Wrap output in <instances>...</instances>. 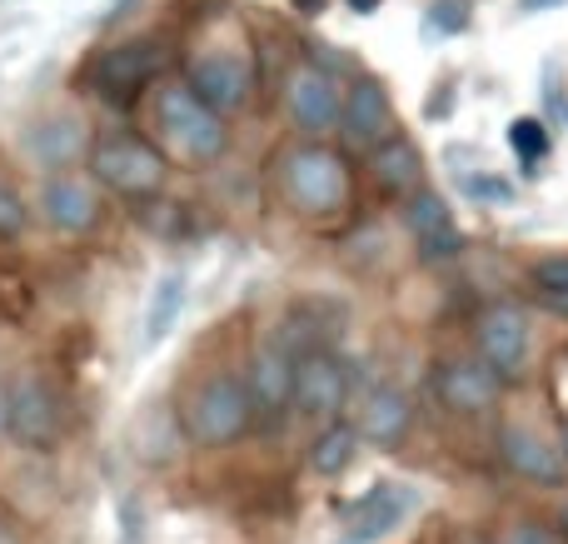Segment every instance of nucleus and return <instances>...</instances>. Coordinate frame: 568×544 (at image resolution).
Masks as SVG:
<instances>
[{"mask_svg": "<svg viewBox=\"0 0 568 544\" xmlns=\"http://www.w3.org/2000/svg\"><path fill=\"white\" fill-rule=\"evenodd\" d=\"M499 385L504 380L489 375L479 360H444L434 370V395L454 415H484V410H494L499 405Z\"/></svg>", "mask_w": 568, "mask_h": 544, "instance_id": "nucleus-12", "label": "nucleus"}, {"mask_svg": "<svg viewBox=\"0 0 568 544\" xmlns=\"http://www.w3.org/2000/svg\"><path fill=\"white\" fill-rule=\"evenodd\" d=\"M568 0H519V16H544V10H559Z\"/></svg>", "mask_w": 568, "mask_h": 544, "instance_id": "nucleus-29", "label": "nucleus"}, {"mask_svg": "<svg viewBox=\"0 0 568 544\" xmlns=\"http://www.w3.org/2000/svg\"><path fill=\"white\" fill-rule=\"evenodd\" d=\"M499 460L519 480H529V485H564V475H568L559 450H554L544 435L524 430V425H504L499 430Z\"/></svg>", "mask_w": 568, "mask_h": 544, "instance_id": "nucleus-17", "label": "nucleus"}, {"mask_svg": "<svg viewBox=\"0 0 568 544\" xmlns=\"http://www.w3.org/2000/svg\"><path fill=\"white\" fill-rule=\"evenodd\" d=\"M534 290H539L544 300H559V305H568V255H549L539 260V265L529 270Z\"/></svg>", "mask_w": 568, "mask_h": 544, "instance_id": "nucleus-23", "label": "nucleus"}, {"mask_svg": "<svg viewBox=\"0 0 568 544\" xmlns=\"http://www.w3.org/2000/svg\"><path fill=\"white\" fill-rule=\"evenodd\" d=\"M374 180H379V190H389V195H414L424 180V155L419 145H409V140H384L379 150H374Z\"/></svg>", "mask_w": 568, "mask_h": 544, "instance_id": "nucleus-19", "label": "nucleus"}, {"mask_svg": "<svg viewBox=\"0 0 568 544\" xmlns=\"http://www.w3.org/2000/svg\"><path fill=\"white\" fill-rule=\"evenodd\" d=\"M509 140H514V150H519V160L524 165H534V160H544V150H549V135H544V125L539 120H514V130H509Z\"/></svg>", "mask_w": 568, "mask_h": 544, "instance_id": "nucleus-24", "label": "nucleus"}, {"mask_svg": "<svg viewBox=\"0 0 568 544\" xmlns=\"http://www.w3.org/2000/svg\"><path fill=\"white\" fill-rule=\"evenodd\" d=\"M284 105L300 130H329L339 120V85L320 66H294L284 80Z\"/></svg>", "mask_w": 568, "mask_h": 544, "instance_id": "nucleus-15", "label": "nucleus"}, {"mask_svg": "<svg viewBox=\"0 0 568 544\" xmlns=\"http://www.w3.org/2000/svg\"><path fill=\"white\" fill-rule=\"evenodd\" d=\"M180 315H185V275H180V270H165V275L155 280V290H150V305H145V350H155L160 340L180 325Z\"/></svg>", "mask_w": 568, "mask_h": 544, "instance_id": "nucleus-20", "label": "nucleus"}, {"mask_svg": "<svg viewBox=\"0 0 568 544\" xmlns=\"http://www.w3.org/2000/svg\"><path fill=\"white\" fill-rule=\"evenodd\" d=\"M464 190H469V195H479V200H509L514 195L499 175H469V180H464Z\"/></svg>", "mask_w": 568, "mask_h": 544, "instance_id": "nucleus-27", "label": "nucleus"}, {"mask_svg": "<svg viewBox=\"0 0 568 544\" xmlns=\"http://www.w3.org/2000/svg\"><path fill=\"white\" fill-rule=\"evenodd\" d=\"M6 420L0 425L10 430V440L26 450H55L60 435H65V400L55 395V385L40 375H16L6 390Z\"/></svg>", "mask_w": 568, "mask_h": 544, "instance_id": "nucleus-5", "label": "nucleus"}, {"mask_svg": "<svg viewBox=\"0 0 568 544\" xmlns=\"http://www.w3.org/2000/svg\"><path fill=\"white\" fill-rule=\"evenodd\" d=\"M0 420H6V400H0Z\"/></svg>", "mask_w": 568, "mask_h": 544, "instance_id": "nucleus-33", "label": "nucleus"}, {"mask_svg": "<svg viewBox=\"0 0 568 544\" xmlns=\"http://www.w3.org/2000/svg\"><path fill=\"white\" fill-rule=\"evenodd\" d=\"M354 445H359L354 425H329L320 440H314V450H310V470H314V475H324V480L344 475V470H349V460H354Z\"/></svg>", "mask_w": 568, "mask_h": 544, "instance_id": "nucleus-21", "label": "nucleus"}, {"mask_svg": "<svg viewBox=\"0 0 568 544\" xmlns=\"http://www.w3.org/2000/svg\"><path fill=\"white\" fill-rule=\"evenodd\" d=\"M559 455H564V465H568V425H564V445H559Z\"/></svg>", "mask_w": 568, "mask_h": 544, "instance_id": "nucleus-32", "label": "nucleus"}, {"mask_svg": "<svg viewBox=\"0 0 568 544\" xmlns=\"http://www.w3.org/2000/svg\"><path fill=\"white\" fill-rule=\"evenodd\" d=\"M90 170H95L100 185L125 200L160 195V185H165V175H170L165 155L140 135H100L95 145H90Z\"/></svg>", "mask_w": 568, "mask_h": 544, "instance_id": "nucleus-4", "label": "nucleus"}, {"mask_svg": "<svg viewBox=\"0 0 568 544\" xmlns=\"http://www.w3.org/2000/svg\"><path fill=\"white\" fill-rule=\"evenodd\" d=\"M155 130H160V140H165L170 155L185 160V165H210V160H220V155H225V145H230L225 120L210 115V110L200 105L185 85L160 90Z\"/></svg>", "mask_w": 568, "mask_h": 544, "instance_id": "nucleus-1", "label": "nucleus"}, {"mask_svg": "<svg viewBox=\"0 0 568 544\" xmlns=\"http://www.w3.org/2000/svg\"><path fill=\"white\" fill-rule=\"evenodd\" d=\"M409 425H414L409 395H404L399 385H379V390H369V395H364L354 435H364L369 445H399V440L409 435Z\"/></svg>", "mask_w": 568, "mask_h": 544, "instance_id": "nucleus-18", "label": "nucleus"}, {"mask_svg": "<svg viewBox=\"0 0 568 544\" xmlns=\"http://www.w3.org/2000/svg\"><path fill=\"white\" fill-rule=\"evenodd\" d=\"M0 544H26V540H20V530H16V525H10V520H6V515H0Z\"/></svg>", "mask_w": 568, "mask_h": 544, "instance_id": "nucleus-30", "label": "nucleus"}, {"mask_svg": "<svg viewBox=\"0 0 568 544\" xmlns=\"http://www.w3.org/2000/svg\"><path fill=\"white\" fill-rule=\"evenodd\" d=\"M349 10H359V16H369V10H379V0H349Z\"/></svg>", "mask_w": 568, "mask_h": 544, "instance_id": "nucleus-31", "label": "nucleus"}, {"mask_svg": "<svg viewBox=\"0 0 568 544\" xmlns=\"http://www.w3.org/2000/svg\"><path fill=\"white\" fill-rule=\"evenodd\" d=\"M404 220H409V235L424 260H454L464 250L459 220H454V210L444 205V195H434V190H414Z\"/></svg>", "mask_w": 568, "mask_h": 544, "instance_id": "nucleus-14", "label": "nucleus"}, {"mask_svg": "<svg viewBox=\"0 0 568 544\" xmlns=\"http://www.w3.org/2000/svg\"><path fill=\"white\" fill-rule=\"evenodd\" d=\"M280 185L294 210L329 215V210H339L349 200V165L329 145H294L280 160Z\"/></svg>", "mask_w": 568, "mask_h": 544, "instance_id": "nucleus-2", "label": "nucleus"}, {"mask_svg": "<svg viewBox=\"0 0 568 544\" xmlns=\"http://www.w3.org/2000/svg\"><path fill=\"white\" fill-rule=\"evenodd\" d=\"M245 385V400H250V415H265V420H280L290 410V385H294V355L280 335H270L265 345H255L250 355V375L240 380Z\"/></svg>", "mask_w": 568, "mask_h": 544, "instance_id": "nucleus-10", "label": "nucleus"}, {"mask_svg": "<svg viewBox=\"0 0 568 544\" xmlns=\"http://www.w3.org/2000/svg\"><path fill=\"white\" fill-rule=\"evenodd\" d=\"M250 400L240 375H205L185 400V435L200 450H225L250 430Z\"/></svg>", "mask_w": 568, "mask_h": 544, "instance_id": "nucleus-3", "label": "nucleus"}, {"mask_svg": "<svg viewBox=\"0 0 568 544\" xmlns=\"http://www.w3.org/2000/svg\"><path fill=\"white\" fill-rule=\"evenodd\" d=\"M75 150H80V125L70 115L45 120V125L30 130V155H40L45 165H65Z\"/></svg>", "mask_w": 568, "mask_h": 544, "instance_id": "nucleus-22", "label": "nucleus"}, {"mask_svg": "<svg viewBox=\"0 0 568 544\" xmlns=\"http://www.w3.org/2000/svg\"><path fill=\"white\" fill-rule=\"evenodd\" d=\"M349 365L334 350H304L294 355V385H290V410L310 420L339 415V405L349 400Z\"/></svg>", "mask_w": 568, "mask_h": 544, "instance_id": "nucleus-8", "label": "nucleus"}, {"mask_svg": "<svg viewBox=\"0 0 568 544\" xmlns=\"http://www.w3.org/2000/svg\"><path fill=\"white\" fill-rule=\"evenodd\" d=\"M529 315L519 305H489L474 320V345H479V365L499 380H514L529 360Z\"/></svg>", "mask_w": 568, "mask_h": 544, "instance_id": "nucleus-9", "label": "nucleus"}, {"mask_svg": "<svg viewBox=\"0 0 568 544\" xmlns=\"http://www.w3.org/2000/svg\"><path fill=\"white\" fill-rule=\"evenodd\" d=\"M334 125L344 130L349 145H374L379 150L384 140H394V105H389V90L379 80L359 75L349 85V95L339 100V120Z\"/></svg>", "mask_w": 568, "mask_h": 544, "instance_id": "nucleus-11", "label": "nucleus"}, {"mask_svg": "<svg viewBox=\"0 0 568 544\" xmlns=\"http://www.w3.org/2000/svg\"><path fill=\"white\" fill-rule=\"evenodd\" d=\"M429 26L444 30V36H459L469 26V0H434L429 6Z\"/></svg>", "mask_w": 568, "mask_h": 544, "instance_id": "nucleus-25", "label": "nucleus"}, {"mask_svg": "<svg viewBox=\"0 0 568 544\" xmlns=\"http://www.w3.org/2000/svg\"><path fill=\"white\" fill-rule=\"evenodd\" d=\"M185 90L210 110V115H235V110L250 105V90H255V70H250L245 56L235 50H205V56L190 60Z\"/></svg>", "mask_w": 568, "mask_h": 544, "instance_id": "nucleus-6", "label": "nucleus"}, {"mask_svg": "<svg viewBox=\"0 0 568 544\" xmlns=\"http://www.w3.org/2000/svg\"><path fill=\"white\" fill-rule=\"evenodd\" d=\"M509 544H564V540L554 535L549 525H514L509 530Z\"/></svg>", "mask_w": 568, "mask_h": 544, "instance_id": "nucleus-28", "label": "nucleus"}, {"mask_svg": "<svg viewBox=\"0 0 568 544\" xmlns=\"http://www.w3.org/2000/svg\"><path fill=\"white\" fill-rule=\"evenodd\" d=\"M165 46L160 40H120V46H110V50H100V60L90 66V85L100 90L105 100H135L140 90L150 85V80L165 70Z\"/></svg>", "mask_w": 568, "mask_h": 544, "instance_id": "nucleus-7", "label": "nucleus"}, {"mask_svg": "<svg viewBox=\"0 0 568 544\" xmlns=\"http://www.w3.org/2000/svg\"><path fill=\"white\" fill-rule=\"evenodd\" d=\"M414 510V490L409 485H374L359 505L349 510V525H344V540L339 544H379L384 535L409 520Z\"/></svg>", "mask_w": 568, "mask_h": 544, "instance_id": "nucleus-13", "label": "nucleus"}, {"mask_svg": "<svg viewBox=\"0 0 568 544\" xmlns=\"http://www.w3.org/2000/svg\"><path fill=\"white\" fill-rule=\"evenodd\" d=\"M26 230V200L10 180H0V235H20Z\"/></svg>", "mask_w": 568, "mask_h": 544, "instance_id": "nucleus-26", "label": "nucleus"}, {"mask_svg": "<svg viewBox=\"0 0 568 544\" xmlns=\"http://www.w3.org/2000/svg\"><path fill=\"white\" fill-rule=\"evenodd\" d=\"M40 210H45V220L60 235H85L100 220V195H95V185L80 175H50L45 185H40Z\"/></svg>", "mask_w": 568, "mask_h": 544, "instance_id": "nucleus-16", "label": "nucleus"}]
</instances>
